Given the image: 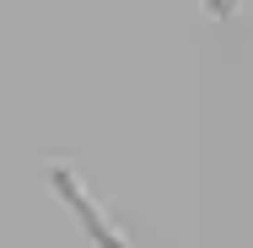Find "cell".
I'll return each mask as SVG.
<instances>
[{
  "mask_svg": "<svg viewBox=\"0 0 253 248\" xmlns=\"http://www.w3.org/2000/svg\"><path fill=\"white\" fill-rule=\"evenodd\" d=\"M49 189L65 199V210L81 221V232L92 238V248H135V238L124 232V221L86 189V178H81L70 162H49Z\"/></svg>",
  "mask_w": 253,
  "mask_h": 248,
  "instance_id": "1",
  "label": "cell"
},
{
  "mask_svg": "<svg viewBox=\"0 0 253 248\" xmlns=\"http://www.w3.org/2000/svg\"><path fill=\"white\" fill-rule=\"evenodd\" d=\"M200 11L210 16V22H226V16H237V11H243V0H200Z\"/></svg>",
  "mask_w": 253,
  "mask_h": 248,
  "instance_id": "2",
  "label": "cell"
}]
</instances>
